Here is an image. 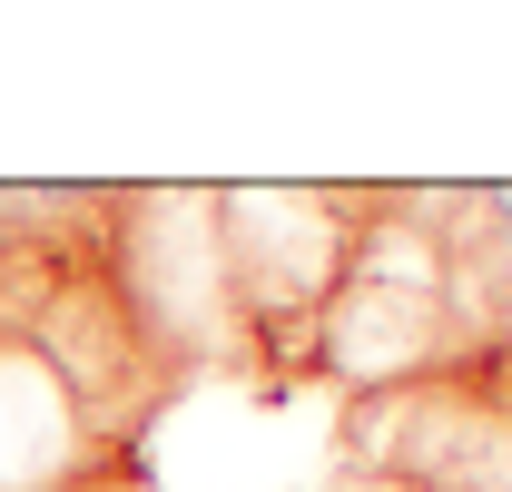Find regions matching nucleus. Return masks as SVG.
Segmentation results:
<instances>
[{"mask_svg": "<svg viewBox=\"0 0 512 492\" xmlns=\"http://www.w3.org/2000/svg\"><path fill=\"white\" fill-rule=\"evenodd\" d=\"M473 217H493V227L512 237V178H503V187H473Z\"/></svg>", "mask_w": 512, "mask_h": 492, "instance_id": "nucleus-1", "label": "nucleus"}]
</instances>
